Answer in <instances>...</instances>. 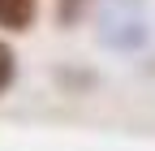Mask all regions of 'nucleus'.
<instances>
[{
    "instance_id": "f257e3e1",
    "label": "nucleus",
    "mask_w": 155,
    "mask_h": 151,
    "mask_svg": "<svg viewBox=\"0 0 155 151\" xmlns=\"http://www.w3.org/2000/svg\"><path fill=\"white\" fill-rule=\"evenodd\" d=\"M99 26L108 48H142L147 43V17L138 9V0H99Z\"/></svg>"
},
{
    "instance_id": "f03ea898",
    "label": "nucleus",
    "mask_w": 155,
    "mask_h": 151,
    "mask_svg": "<svg viewBox=\"0 0 155 151\" xmlns=\"http://www.w3.org/2000/svg\"><path fill=\"white\" fill-rule=\"evenodd\" d=\"M35 17H39V0H0V30L22 35L35 26Z\"/></svg>"
},
{
    "instance_id": "7ed1b4c3",
    "label": "nucleus",
    "mask_w": 155,
    "mask_h": 151,
    "mask_svg": "<svg viewBox=\"0 0 155 151\" xmlns=\"http://www.w3.org/2000/svg\"><path fill=\"white\" fill-rule=\"evenodd\" d=\"M91 5H95V0H56V22H61V26H78Z\"/></svg>"
},
{
    "instance_id": "20e7f679",
    "label": "nucleus",
    "mask_w": 155,
    "mask_h": 151,
    "mask_svg": "<svg viewBox=\"0 0 155 151\" xmlns=\"http://www.w3.org/2000/svg\"><path fill=\"white\" fill-rule=\"evenodd\" d=\"M13 82H17V52L0 39V95H5Z\"/></svg>"
}]
</instances>
